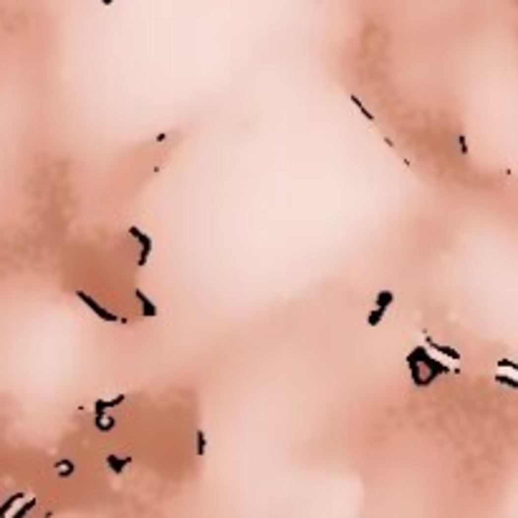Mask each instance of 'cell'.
<instances>
[{
  "instance_id": "1",
  "label": "cell",
  "mask_w": 518,
  "mask_h": 518,
  "mask_svg": "<svg viewBox=\"0 0 518 518\" xmlns=\"http://www.w3.org/2000/svg\"><path fill=\"white\" fill-rule=\"evenodd\" d=\"M407 367H409V374H412L415 384H420V387L430 384V382H435L437 377H442V374H450V372H453L445 362H440L437 356H432L430 351L422 349V346H417V349L409 351Z\"/></svg>"
},
{
  "instance_id": "2",
  "label": "cell",
  "mask_w": 518,
  "mask_h": 518,
  "mask_svg": "<svg viewBox=\"0 0 518 518\" xmlns=\"http://www.w3.org/2000/svg\"><path fill=\"white\" fill-rule=\"evenodd\" d=\"M76 296H79V301L84 303V306L91 311L94 316H99L101 321H106V324H124V318L121 316H116L114 311H109V309H104L101 303L91 296V293H86V291H76Z\"/></svg>"
},
{
  "instance_id": "3",
  "label": "cell",
  "mask_w": 518,
  "mask_h": 518,
  "mask_svg": "<svg viewBox=\"0 0 518 518\" xmlns=\"http://www.w3.org/2000/svg\"><path fill=\"white\" fill-rule=\"evenodd\" d=\"M129 235H132V238L137 240V245H139V258H137V263H139V265H147V260H149V256H152V248H154L152 238L144 233V230H139L137 225L129 228Z\"/></svg>"
},
{
  "instance_id": "4",
  "label": "cell",
  "mask_w": 518,
  "mask_h": 518,
  "mask_svg": "<svg viewBox=\"0 0 518 518\" xmlns=\"http://www.w3.org/2000/svg\"><path fill=\"white\" fill-rule=\"evenodd\" d=\"M134 298H137L139 309H142V316H144V318H154V316H159V306H157V303H154V301H152L144 291H139V288H137V291H134Z\"/></svg>"
},
{
  "instance_id": "5",
  "label": "cell",
  "mask_w": 518,
  "mask_h": 518,
  "mask_svg": "<svg viewBox=\"0 0 518 518\" xmlns=\"http://www.w3.org/2000/svg\"><path fill=\"white\" fill-rule=\"evenodd\" d=\"M425 339H427V346H430L437 356H448V359H453V362H460L462 359V354L458 349H453L448 344H440V342H435V339H430V336H425Z\"/></svg>"
},
{
  "instance_id": "6",
  "label": "cell",
  "mask_w": 518,
  "mask_h": 518,
  "mask_svg": "<svg viewBox=\"0 0 518 518\" xmlns=\"http://www.w3.org/2000/svg\"><path fill=\"white\" fill-rule=\"evenodd\" d=\"M106 462H109V468H112V473H116V475H121L124 470H127V465L132 462V458H121V455H116V453H112L109 458H106Z\"/></svg>"
},
{
  "instance_id": "7",
  "label": "cell",
  "mask_w": 518,
  "mask_h": 518,
  "mask_svg": "<svg viewBox=\"0 0 518 518\" xmlns=\"http://www.w3.org/2000/svg\"><path fill=\"white\" fill-rule=\"evenodd\" d=\"M94 425L99 427V430L109 432V430H114V427H116V420H114L112 415H106V412H96V417H94Z\"/></svg>"
},
{
  "instance_id": "8",
  "label": "cell",
  "mask_w": 518,
  "mask_h": 518,
  "mask_svg": "<svg viewBox=\"0 0 518 518\" xmlns=\"http://www.w3.org/2000/svg\"><path fill=\"white\" fill-rule=\"evenodd\" d=\"M121 402H124V395H119V397H112V400H99V402H96V412H109V409L119 407Z\"/></svg>"
},
{
  "instance_id": "9",
  "label": "cell",
  "mask_w": 518,
  "mask_h": 518,
  "mask_svg": "<svg viewBox=\"0 0 518 518\" xmlns=\"http://www.w3.org/2000/svg\"><path fill=\"white\" fill-rule=\"evenodd\" d=\"M392 301H395V293H392V291H382V293H377V303H374V309L387 311L392 306Z\"/></svg>"
},
{
  "instance_id": "10",
  "label": "cell",
  "mask_w": 518,
  "mask_h": 518,
  "mask_svg": "<svg viewBox=\"0 0 518 518\" xmlns=\"http://www.w3.org/2000/svg\"><path fill=\"white\" fill-rule=\"evenodd\" d=\"M495 382L501 384V387H508V389H516V392H518V379L513 377V374H503V372H498V374H495Z\"/></svg>"
},
{
  "instance_id": "11",
  "label": "cell",
  "mask_w": 518,
  "mask_h": 518,
  "mask_svg": "<svg viewBox=\"0 0 518 518\" xmlns=\"http://www.w3.org/2000/svg\"><path fill=\"white\" fill-rule=\"evenodd\" d=\"M18 501H23V493H15V495H10V498H8V501L3 503V508H0V518H8V511H10Z\"/></svg>"
},
{
  "instance_id": "12",
  "label": "cell",
  "mask_w": 518,
  "mask_h": 518,
  "mask_svg": "<svg viewBox=\"0 0 518 518\" xmlns=\"http://www.w3.org/2000/svg\"><path fill=\"white\" fill-rule=\"evenodd\" d=\"M195 442H198V445H195V450H198V455L202 458V455H205V450H207V437H205V432H202V430H198V435H195Z\"/></svg>"
},
{
  "instance_id": "13",
  "label": "cell",
  "mask_w": 518,
  "mask_h": 518,
  "mask_svg": "<svg viewBox=\"0 0 518 518\" xmlns=\"http://www.w3.org/2000/svg\"><path fill=\"white\" fill-rule=\"evenodd\" d=\"M349 99H351V104L356 106V109H359V112L364 114V119H367V121H374V114H372V112L367 109V106L362 104V99H359V96H349Z\"/></svg>"
},
{
  "instance_id": "14",
  "label": "cell",
  "mask_w": 518,
  "mask_h": 518,
  "mask_svg": "<svg viewBox=\"0 0 518 518\" xmlns=\"http://www.w3.org/2000/svg\"><path fill=\"white\" fill-rule=\"evenodd\" d=\"M56 470H58V475H63V478H68V475H71V473H74L76 468H74V462H71V460H61V462H58V465H56Z\"/></svg>"
},
{
  "instance_id": "15",
  "label": "cell",
  "mask_w": 518,
  "mask_h": 518,
  "mask_svg": "<svg viewBox=\"0 0 518 518\" xmlns=\"http://www.w3.org/2000/svg\"><path fill=\"white\" fill-rule=\"evenodd\" d=\"M384 314H387V311H382V309H372V311H369V316H367V321H369V326H377V324H379V321L384 318Z\"/></svg>"
},
{
  "instance_id": "16",
  "label": "cell",
  "mask_w": 518,
  "mask_h": 518,
  "mask_svg": "<svg viewBox=\"0 0 518 518\" xmlns=\"http://www.w3.org/2000/svg\"><path fill=\"white\" fill-rule=\"evenodd\" d=\"M33 506H35V498H30V501H26V503H23L21 508H18V511H15V513H13L10 518H23V516H26V513H28V511L33 508Z\"/></svg>"
},
{
  "instance_id": "17",
  "label": "cell",
  "mask_w": 518,
  "mask_h": 518,
  "mask_svg": "<svg viewBox=\"0 0 518 518\" xmlns=\"http://www.w3.org/2000/svg\"><path fill=\"white\" fill-rule=\"evenodd\" d=\"M498 367H501V369H511V372H516V374H518V362L506 359V356H501V359H498Z\"/></svg>"
},
{
  "instance_id": "18",
  "label": "cell",
  "mask_w": 518,
  "mask_h": 518,
  "mask_svg": "<svg viewBox=\"0 0 518 518\" xmlns=\"http://www.w3.org/2000/svg\"><path fill=\"white\" fill-rule=\"evenodd\" d=\"M458 147H460L462 154H468V142H465V137H458Z\"/></svg>"
},
{
  "instance_id": "19",
  "label": "cell",
  "mask_w": 518,
  "mask_h": 518,
  "mask_svg": "<svg viewBox=\"0 0 518 518\" xmlns=\"http://www.w3.org/2000/svg\"><path fill=\"white\" fill-rule=\"evenodd\" d=\"M101 3H104V5H112V3H114V0H101Z\"/></svg>"
}]
</instances>
